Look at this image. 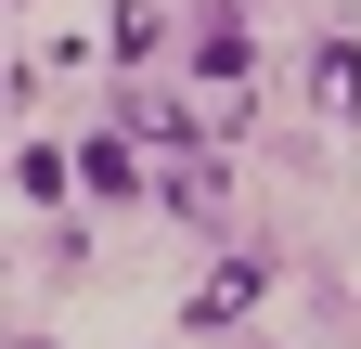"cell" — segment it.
Listing matches in <instances>:
<instances>
[]
</instances>
